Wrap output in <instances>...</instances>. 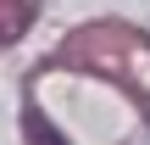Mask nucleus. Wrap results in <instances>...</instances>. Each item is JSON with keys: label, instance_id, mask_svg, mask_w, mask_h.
Instances as JSON below:
<instances>
[{"label": "nucleus", "instance_id": "nucleus-1", "mask_svg": "<svg viewBox=\"0 0 150 145\" xmlns=\"http://www.w3.org/2000/svg\"><path fill=\"white\" fill-rule=\"evenodd\" d=\"M22 123H28V140H33V145H72L56 123H50V117H45V112H28Z\"/></svg>", "mask_w": 150, "mask_h": 145}]
</instances>
